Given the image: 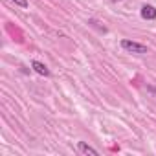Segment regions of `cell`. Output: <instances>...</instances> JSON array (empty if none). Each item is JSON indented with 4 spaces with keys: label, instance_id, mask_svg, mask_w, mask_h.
Here are the masks:
<instances>
[{
    "label": "cell",
    "instance_id": "7",
    "mask_svg": "<svg viewBox=\"0 0 156 156\" xmlns=\"http://www.w3.org/2000/svg\"><path fill=\"white\" fill-rule=\"evenodd\" d=\"M112 2H116V0H112Z\"/></svg>",
    "mask_w": 156,
    "mask_h": 156
},
{
    "label": "cell",
    "instance_id": "1",
    "mask_svg": "<svg viewBox=\"0 0 156 156\" xmlns=\"http://www.w3.org/2000/svg\"><path fill=\"white\" fill-rule=\"evenodd\" d=\"M121 48L129 53H134V55H145L147 53V46L145 44H140V42H134V41H129V39H123L121 41Z\"/></svg>",
    "mask_w": 156,
    "mask_h": 156
},
{
    "label": "cell",
    "instance_id": "6",
    "mask_svg": "<svg viewBox=\"0 0 156 156\" xmlns=\"http://www.w3.org/2000/svg\"><path fill=\"white\" fill-rule=\"evenodd\" d=\"M147 92H151V94L156 96V88H152V87H147Z\"/></svg>",
    "mask_w": 156,
    "mask_h": 156
},
{
    "label": "cell",
    "instance_id": "4",
    "mask_svg": "<svg viewBox=\"0 0 156 156\" xmlns=\"http://www.w3.org/2000/svg\"><path fill=\"white\" fill-rule=\"evenodd\" d=\"M31 68H33L39 75H44V77H48V75H50L48 66H46V64H42L41 61H33V62H31Z\"/></svg>",
    "mask_w": 156,
    "mask_h": 156
},
{
    "label": "cell",
    "instance_id": "5",
    "mask_svg": "<svg viewBox=\"0 0 156 156\" xmlns=\"http://www.w3.org/2000/svg\"><path fill=\"white\" fill-rule=\"evenodd\" d=\"M13 2L17 6H20V8H28V0H13Z\"/></svg>",
    "mask_w": 156,
    "mask_h": 156
},
{
    "label": "cell",
    "instance_id": "3",
    "mask_svg": "<svg viewBox=\"0 0 156 156\" xmlns=\"http://www.w3.org/2000/svg\"><path fill=\"white\" fill-rule=\"evenodd\" d=\"M77 151H79L81 154H87V156H88V154H90V156H98V154H99V152H98L94 147H90L87 141H79V143H77Z\"/></svg>",
    "mask_w": 156,
    "mask_h": 156
},
{
    "label": "cell",
    "instance_id": "2",
    "mask_svg": "<svg viewBox=\"0 0 156 156\" xmlns=\"http://www.w3.org/2000/svg\"><path fill=\"white\" fill-rule=\"evenodd\" d=\"M141 19H145V20H154V19H156V8H154V6H149V4L141 6Z\"/></svg>",
    "mask_w": 156,
    "mask_h": 156
}]
</instances>
